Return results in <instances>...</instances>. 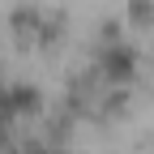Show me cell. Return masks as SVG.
<instances>
[{"mask_svg": "<svg viewBox=\"0 0 154 154\" xmlns=\"http://www.w3.org/2000/svg\"><path fill=\"white\" fill-rule=\"evenodd\" d=\"M99 69L111 86L133 82V69H137V56H133L128 43H99Z\"/></svg>", "mask_w": 154, "mask_h": 154, "instance_id": "6da1fadb", "label": "cell"}, {"mask_svg": "<svg viewBox=\"0 0 154 154\" xmlns=\"http://www.w3.org/2000/svg\"><path fill=\"white\" fill-rule=\"evenodd\" d=\"M124 107H128V94H124V90H111L107 99H103V111H111V116H120Z\"/></svg>", "mask_w": 154, "mask_h": 154, "instance_id": "277c9868", "label": "cell"}, {"mask_svg": "<svg viewBox=\"0 0 154 154\" xmlns=\"http://www.w3.org/2000/svg\"><path fill=\"white\" fill-rule=\"evenodd\" d=\"M9 22H13V30L22 34V38H30V34H38V30H43V13H38L34 5H17Z\"/></svg>", "mask_w": 154, "mask_h": 154, "instance_id": "7a4b0ae2", "label": "cell"}, {"mask_svg": "<svg viewBox=\"0 0 154 154\" xmlns=\"http://www.w3.org/2000/svg\"><path fill=\"white\" fill-rule=\"evenodd\" d=\"M128 22L133 26H154V0H128Z\"/></svg>", "mask_w": 154, "mask_h": 154, "instance_id": "3957f363", "label": "cell"}, {"mask_svg": "<svg viewBox=\"0 0 154 154\" xmlns=\"http://www.w3.org/2000/svg\"><path fill=\"white\" fill-rule=\"evenodd\" d=\"M0 146H9V116L0 111Z\"/></svg>", "mask_w": 154, "mask_h": 154, "instance_id": "5b68a950", "label": "cell"}]
</instances>
